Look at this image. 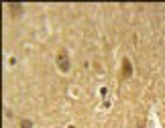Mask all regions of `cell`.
Segmentation results:
<instances>
[{
  "label": "cell",
  "mask_w": 165,
  "mask_h": 128,
  "mask_svg": "<svg viewBox=\"0 0 165 128\" xmlns=\"http://www.w3.org/2000/svg\"><path fill=\"white\" fill-rule=\"evenodd\" d=\"M122 63H124V77H131V73H133V69H131V61L124 59Z\"/></svg>",
  "instance_id": "cell-2"
},
{
  "label": "cell",
  "mask_w": 165,
  "mask_h": 128,
  "mask_svg": "<svg viewBox=\"0 0 165 128\" xmlns=\"http://www.w3.org/2000/svg\"><path fill=\"white\" fill-rule=\"evenodd\" d=\"M10 10H12V12H21L23 6H21V4H19V6H16V4H10Z\"/></svg>",
  "instance_id": "cell-3"
},
{
  "label": "cell",
  "mask_w": 165,
  "mask_h": 128,
  "mask_svg": "<svg viewBox=\"0 0 165 128\" xmlns=\"http://www.w3.org/2000/svg\"><path fill=\"white\" fill-rule=\"evenodd\" d=\"M59 67H61L63 71L69 69V59H67V53L65 51H59Z\"/></svg>",
  "instance_id": "cell-1"
},
{
  "label": "cell",
  "mask_w": 165,
  "mask_h": 128,
  "mask_svg": "<svg viewBox=\"0 0 165 128\" xmlns=\"http://www.w3.org/2000/svg\"><path fill=\"white\" fill-rule=\"evenodd\" d=\"M23 128H31V122H27V120H25V122H23Z\"/></svg>",
  "instance_id": "cell-4"
}]
</instances>
